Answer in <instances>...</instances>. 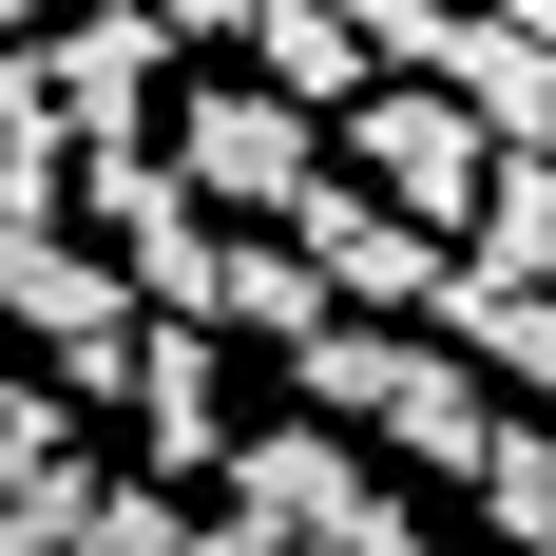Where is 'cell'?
Instances as JSON below:
<instances>
[{"instance_id":"6da1fadb","label":"cell","mask_w":556,"mask_h":556,"mask_svg":"<svg viewBox=\"0 0 556 556\" xmlns=\"http://www.w3.org/2000/svg\"><path fill=\"white\" fill-rule=\"evenodd\" d=\"M345 135H365V192H384V230H480L500 154H480V115H460V97H345Z\"/></svg>"},{"instance_id":"7a4b0ae2","label":"cell","mask_w":556,"mask_h":556,"mask_svg":"<svg viewBox=\"0 0 556 556\" xmlns=\"http://www.w3.org/2000/svg\"><path fill=\"white\" fill-rule=\"evenodd\" d=\"M173 192H212V212H307L327 173H307V115H288V97L212 77V97H192V173H173Z\"/></svg>"},{"instance_id":"3957f363","label":"cell","mask_w":556,"mask_h":556,"mask_svg":"<svg viewBox=\"0 0 556 556\" xmlns=\"http://www.w3.org/2000/svg\"><path fill=\"white\" fill-rule=\"evenodd\" d=\"M154 20H173V39H230V20H250V0H154Z\"/></svg>"},{"instance_id":"277c9868","label":"cell","mask_w":556,"mask_h":556,"mask_svg":"<svg viewBox=\"0 0 556 556\" xmlns=\"http://www.w3.org/2000/svg\"><path fill=\"white\" fill-rule=\"evenodd\" d=\"M0 20H58V0H0Z\"/></svg>"}]
</instances>
